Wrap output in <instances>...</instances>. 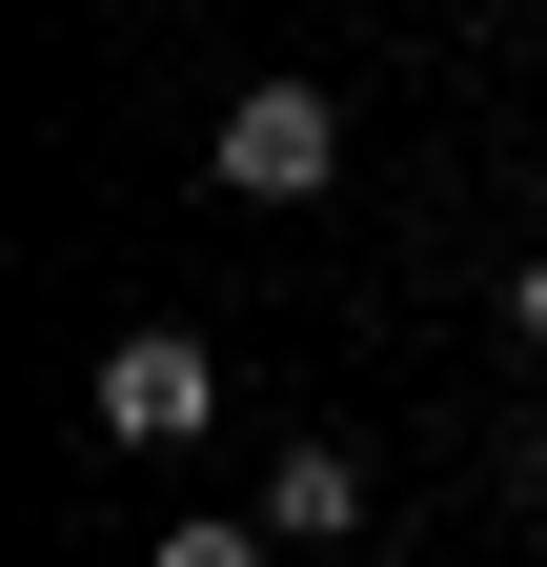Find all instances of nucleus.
Listing matches in <instances>:
<instances>
[{
    "label": "nucleus",
    "mask_w": 547,
    "mask_h": 567,
    "mask_svg": "<svg viewBox=\"0 0 547 567\" xmlns=\"http://www.w3.org/2000/svg\"><path fill=\"white\" fill-rule=\"evenodd\" d=\"M203 163H224V203H324V183H345V102H324V82H244Z\"/></svg>",
    "instance_id": "obj_1"
},
{
    "label": "nucleus",
    "mask_w": 547,
    "mask_h": 567,
    "mask_svg": "<svg viewBox=\"0 0 547 567\" xmlns=\"http://www.w3.org/2000/svg\"><path fill=\"white\" fill-rule=\"evenodd\" d=\"M203 405H224V365H203L183 324H122L102 344V446H203Z\"/></svg>",
    "instance_id": "obj_2"
},
{
    "label": "nucleus",
    "mask_w": 547,
    "mask_h": 567,
    "mask_svg": "<svg viewBox=\"0 0 547 567\" xmlns=\"http://www.w3.org/2000/svg\"><path fill=\"white\" fill-rule=\"evenodd\" d=\"M244 527H264V547H345V527H365V466H345V446H264V507H244Z\"/></svg>",
    "instance_id": "obj_3"
},
{
    "label": "nucleus",
    "mask_w": 547,
    "mask_h": 567,
    "mask_svg": "<svg viewBox=\"0 0 547 567\" xmlns=\"http://www.w3.org/2000/svg\"><path fill=\"white\" fill-rule=\"evenodd\" d=\"M143 567H264V527H163Z\"/></svg>",
    "instance_id": "obj_4"
},
{
    "label": "nucleus",
    "mask_w": 547,
    "mask_h": 567,
    "mask_svg": "<svg viewBox=\"0 0 547 567\" xmlns=\"http://www.w3.org/2000/svg\"><path fill=\"white\" fill-rule=\"evenodd\" d=\"M507 344H527V365H547V264H507Z\"/></svg>",
    "instance_id": "obj_5"
}]
</instances>
